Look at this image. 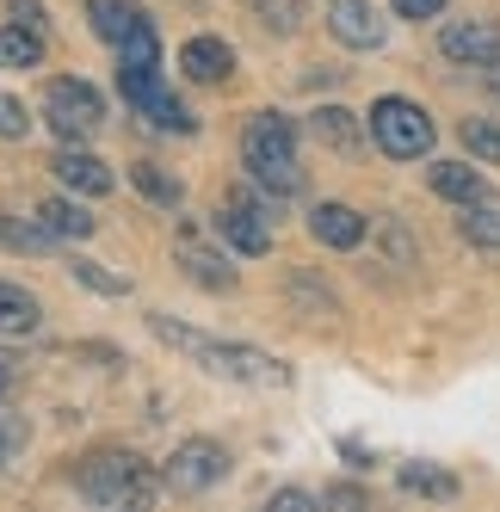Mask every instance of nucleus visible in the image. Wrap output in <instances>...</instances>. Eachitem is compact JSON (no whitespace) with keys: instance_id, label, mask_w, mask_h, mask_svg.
<instances>
[{"instance_id":"c9c22d12","label":"nucleus","mask_w":500,"mask_h":512,"mask_svg":"<svg viewBox=\"0 0 500 512\" xmlns=\"http://www.w3.org/2000/svg\"><path fill=\"white\" fill-rule=\"evenodd\" d=\"M494 87H500V62H494Z\"/></svg>"},{"instance_id":"c756f323","label":"nucleus","mask_w":500,"mask_h":512,"mask_svg":"<svg viewBox=\"0 0 500 512\" xmlns=\"http://www.w3.org/2000/svg\"><path fill=\"white\" fill-rule=\"evenodd\" d=\"M266 506H272V512H321L328 500H321V494H309V488H278Z\"/></svg>"},{"instance_id":"ddd939ff","label":"nucleus","mask_w":500,"mask_h":512,"mask_svg":"<svg viewBox=\"0 0 500 512\" xmlns=\"http://www.w3.org/2000/svg\"><path fill=\"white\" fill-rule=\"evenodd\" d=\"M180 68H186V81H204V87H223L235 75V50L223 38H186L180 44Z\"/></svg>"},{"instance_id":"f704fd0d","label":"nucleus","mask_w":500,"mask_h":512,"mask_svg":"<svg viewBox=\"0 0 500 512\" xmlns=\"http://www.w3.org/2000/svg\"><path fill=\"white\" fill-rule=\"evenodd\" d=\"M7 389H13V364H7V358H0V395H7Z\"/></svg>"},{"instance_id":"c85d7f7f","label":"nucleus","mask_w":500,"mask_h":512,"mask_svg":"<svg viewBox=\"0 0 500 512\" xmlns=\"http://www.w3.org/2000/svg\"><path fill=\"white\" fill-rule=\"evenodd\" d=\"M31 445V432H25V414H0V469H13Z\"/></svg>"},{"instance_id":"2f4dec72","label":"nucleus","mask_w":500,"mask_h":512,"mask_svg":"<svg viewBox=\"0 0 500 512\" xmlns=\"http://www.w3.org/2000/svg\"><path fill=\"white\" fill-rule=\"evenodd\" d=\"M445 0H396V19H439Z\"/></svg>"},{"instance_id":"a211bd4d","label":"nucleus","mask_w":500,"mask_h":512,"mask_svg":"<svg viewBox=\"0 0 500 512\" xmlns=\"http://www.w3.org/2000/svg\"><path fill=\"white\" fill-rule=\"evenodd\" d=\"M309 130H315L321 149H334V155H352V149H359V118H352L346 105H315V112H309Z\"/></svg>"},{"instance_id":"393cba45","label":"nucleus","mask_w":500,"mask_h":512,"mask_svg":"<svg viewBox=\"0 0 500 512\" xmlns=\"http://www.w3.org/2000/svg\"><path fill=\"white\" fill-rule=\"evenodd\" d=\"M118 68H161V38H155V25L142 19L130 38L118 44Z\"/></svg>"},{"instance_id":"423d86ee","label":"nucleus","mask_w":500,"mask_h":512,"mask_svg":"<svg viewBox=\"0 0 500 512\" xmlns=\"http://www.w3.org/2000/svg\"><path fill=\"white\" fill-rule=\"evenodd\" d=\"M210 229H217V241H229L241 260H260V253H272V204L254 198V192H229L217 204V216H210Z\"/></svg>"},{"instance_id":"f8f14e48","label":"nucleus","mask_w":500,"mask_h":512,"mask_svg":"<svg viewBox=\"0 0 500 512\" xmlns=\"http://www.w3.org/2000/svg\"><path fill=\"white\" fill-rule=\"evenodd\" d=\"M50 173L62 179L68 192H81V198H105V192H112V173H105V161H99V155H87L81 142H62L56 161H50Z\"/></svg>"},{"instance_id":"7ed1b4c3","label":"nucleus","mask_w":500,"mask_h":512,"mask_svg":"<svg viewBox=\"0 0 500 512\" xmlns=\"http://www.w3.org/2000/svg\"><path fill=\"white\" fill-rule=\"evenodd\" d=\"M161 482H167V475H155L136 451H93L75 469V488L93 506H149L161 494Z\"/></svg>"},{"instance_id":"a878e982","label":"nucleus","mask_w":500,"mask_h":512,"mask_svg":"<svg viewBox=\"0 0 500 512\" xmlns=\"http://www.w3.org/2000/svg\"><path fill=\"white\" fill-rule=\"evenodd\" d=\"M254 7H260V25L278 31V38H291V31L303 25V13H309L303 0H254Z\"/></svg>"},{"instance_id":"6ab92c4d","label":"nucleus","mask_w":500,"mask_h":512,"mask_svg":"<svg viewBox=\"0 0 500 512\" xmlns=\"http://www.w3.org/2000/svg\"><path fill=\"white\" fill-rule=\"evenodd\" d=\"M433 192L439 198H451V204H482L488 198V179L476 173V167H463V161H433Z\"/></svg>"},{"instance_id":"b1692460","label":"nucleus","mask_w":500,"mask_h":512,"mask_svg":"<svg viewBox=\"0 0 500 512\" xmlns=\"http://www.w3.org/2000/svg\"><path fill=\"white\" fill-rule=\"evenodd\" d=\"M0 247H13V253H44V247H56V235H50L44 223H19L13 210H0Z\"/></svg>"},{"instance_id":"bb28decb","label":"nucleus","mask_w":500,"mask_h":512,"mask_svg":"<svg viewBox=\"0 0 500 512\" xmlns=\"http://www.w3.org/2000/svg\"><path fill=\"white\" fill-rule=\"evenodd\" d=\"M463 149H470L476 161H488V167H500V124L470 118V124H463Z\"/></svg>"},{"instance_id":"4468645a","label":"nucleus","mask_w":500,"mask_h":512,"mask_svg":"<svg viewBox=\"0 0 500 512\" xmlns=\"http://www.w3.org/2000/svg\"><path fill=\"white\" fill-rule=\"evenodd\" d=\"M309 235H315L321 247H340V253H346V247L365 241V216L352 210V204H334V198H328V204L309 210Z\"/></svg>"},{"instance_id":"aec40b11","label":"nucleus","mask_w":500,"mask_h":512,"mask_svg":"<svg viewBox=\"0 0 500 512\" xmlns=\"http://www.w3.org/2000/svg\"><path fill=\"white\" fill-rule=\"evenodd\" d=\"M38 62H44V31L38 25H25V19L0 25V68H38Z\"/></svg>"},{"instance_id":"6e6552de","label":"nucleus","mask_w":500,"mask_h":512,"mask_svg":"<svg viewBox=\"0 0 500 512\" xmlns=\"http://www.w3.org/2000/svg\"><path fill=\"white\" fill-rule=\"evenodd\" d=\"M167 488L173 494H210L229 475V451L217 445V438H186V445H173V457L161 463Z\"/></svg>"},{"instance_id":"0eeeda50","label":"nucleus","mask_w":500,"mask_h":512,"mask_svg":"<svg viewBox=\"0 0 500 512\" xmlns=\"http://www.w3.org/2000/svg\"><path fill=\"white\" fill-rule=\"evenodd\" d=\"M44 118H50V130L62 136V142H87V136H99V124H105V99H99V87L93 81H50L44 87Z\"/></svg>"},{"instance_id":"39448f33","label":"nucleus","mask_w":500,"mask_h":512,"mask_svg":"<svg viewBox=\"0 0 500 512\" xmlns=\"http://www.w3.org/2000/svg\"><path fill=\"white\" fill-rule=\"evenodd\" d=\"M118 93H124L130 112H142L155 130H167V136H192V130H198V118L167 93L161 68H118Z\"/></svg>"},{"instance_id":"4be33fe9","label":"nucleus","mask_w":500,"mask_h":512,"mask_svg":"<svg viewBox=\"0 0 500 512\" xmlns=\"http://www.w3.org/2000/svg\"><path fill=\"white\" fill-rule=\"evenodd\" d=\"M396 482L408 494H420V500H457V475L451 469H433V463H402Z\"/></svg>"},{"instance_id":"1a4fd4ad","label":"nucleus","mask_w":500,"mask_h":512,"mask_svg":"<svg viewBox=\"0 0 500 512\" xmlns=\"http://www.w3.org/2000/svg\"><path fill=\"white\" fill-rule=\"evenodd\" d=\"M173 260H180L204 290H235V266L223 260V253L217 247H210L192 223H180V229H173Z\"/></svg>"},{"instance_id":"473e14b6","label":"nucleus","mask_w":500,"mask_h":512,"mask_svg":"<svg viewBox=\"0 0 500 512\" xmlns=\"http://www.w3.org/2000/svg\"><path fill=\"white\" fill-rule=\"evenodd\" d=\"M13 19H25V25L44 31V7H38V0H13Z\"/></svg>"},{"instance_id":"7c9ffc66","label":"nucleus","mask_w":500,"mask_h":512,"mask_svg":"<svg viewBox=\"0 0 500 512\" xmlns=\"http://www.w3.org/2000/svg\"><path fill=\"white\" fill-rule=\"evenodd\" d=\"M31 130V118H25V105L13 99V93H0V136H7V142H19Z\"/></svg>"},{"instance_id":"9d476101","label":"nucleus","mask_w":500,"mask_h":512,"mask_svg":"<svg viewBox=\"0 0 500 512\" xmlns=\"http://www.w3.org/2000/svg\"><path fill=\"white\" fill-rule=\"evenodd\" d=\"M439 50L451 56V62H470V68H494L500 62V25L494 19H451L445 31H439Z\"/></svg>"},{"instance_id":"20e7f679","label":"nucleus","mask_w":500,"mask_h":512,"mask_svg":"<svg viewBox=\"0 0 500 512\" xmlns=\"http://www.w3.org/2000/svg\"><path fill=\"white\" fill-rule=\"evenodd\" d=\"M365 124H371V142L383 155H396V161H420L426 149H433V118H426L414 99H402V93H383L365 112Z\"/></svg>"},{"instance_id":"f257e3e1","label":"nucleus","mask_w":500,"mask_h":512,"mask_svg":"<svg viewBox=\"0 0 500 512\" xmlns=\"http://www.w3.org/2000/svg\"><path fill=\"white\" fill-rule=\"evenodd\" d=\"M149 327H155V340H167V346H180L186 358H198L210 377L254 383V389H284V383H291V371H284V364H278L272 352H260V346L210 340V334H198V327H180L173 315H149Z\"/></svg>"},{"instance_id":"72a5a7b5","label":"nucleus","mask_w":500,"mask_h":512,"mask_svg":"<svg viewBox=\"0 0 500 512\" xmlns=\"http://www.w3.org/2000/svg\"><path fill=\"white\" fill-rule=\"evenodd\" d=\"M321 500H328V506H365V494H359V488H328Z\"/></svg>"},{"instance_id":"f3484780","label":"nucleus","mask_w":500,"mask_h":512,"mask_svg":"<svg viewBox=\"0 0 500 512\" xmlns=\"http://www.w3.org/2000/svg\"><path fill=\"white\" fill-rule=\"evenodd\" d=\"M87 25H93V38H105L118 50L130 31L142 25V7H136V0H87Z\"/></svg>"},{"instance_id":"9b49d317","label":"nucleus","mask_w":500,"mask_h":512,"mask_svg":"<svg viewBox=\"0 0 500 512\" xmlns=\"http://www.w3.org/2000/svg\"><path fill=\"white\" fill-rule=\"evenodd\" d=\"M328 31L346 44V50H377L383 44V13L371 7V0H328Z\"/></svg>"},{"instance_id":"2eb2a0df","label":"nucleus","mask_w":500,"mask_h":512,"mask_svg":"<svg viewBox=\"0 0 500 512\" xmlns=\"http://www.w3.org/2000/svg\"><path fill=\"white\" fill-rule=\"evenodd\" d=\"M44 327V303L31 297L25 284H7L0 278V334L7 340H25V334H38Z\"/></svg>"},{"instance_id":"5701e85b","label":"nucleus","mask_w":500,"mask_h":512,"mask_svg":"<svg viewBox=\"0 0 500 512\" xmlns=\"http://www.w3.org/2000/svg\"><path fill=\"white\" fill-rule=\"evenodd\" d=\"M457 229H463V241H470V247H482V253H500V210H494L488 198H482V204H463Z\"/></svg>"},{"instance_id":"cd10ccee","label":"nucleus","mask_w":500,"mask_h":512,"mask_svg":"<svg viewBox=\"0 0 500 512\" xmlns=\"http://www.w3.org/2000/svg\"><path fill=\"white\" fill-rule=\"evenodd\" d=\"M68 272H75L87 290H99V297H130V278L105 272V266H93V260H68Z\"/></svg>"},{"instance_id":"412c9836","label":"nucleus","mask_w":500,"mask_h":512,"mask_svg":"<svg viewBox=\"0 0 500 512\" xmlns=\"http://www.w3.org/2000/svg\"><path fill=\"white\" fill-rule=\"evenodd\" d=\"M130 186L149 198V204H161V210H180V198H186V186H180L173 173H161L155 161H136V167H130Z\"/></svg>"},{"instance_id":"dca6fc26","label":"nucleus","mask_w":500,"mask_h":512,"mask_svg":"<svg viewBox=\"0 0 500 512\" xmlns=\"http://www.w3.org/2000/svg\"><path fill=\"white\" fill-rule=\"evenodd\" d=\"M38 223L56 235V241H87L99 223H93V216H87V204H81V192L75 198H44L38 204Z\"/></svg>"},{"instance_id":"f03ea898","label":"nucleus","mask_w":500,"mask_h":512,"mask_svg":"<svg viewBox=\"0 0 500 512\" xmlns=\"http://www.w3.org/2000/svg\"><path fill=\"white\" fill-rule=\"evenodd\" d=\"M241 167L247 179L278 204V198H297L303 192V167H297V124L284 112H254L241 130Z\"/></svg>"}]
</instances>
